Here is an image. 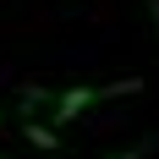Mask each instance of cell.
I'll return each instance as SVG.
<instances>
[{"mask_svg":"<svg viewBox=\"0 0 159 159\" xmlns=\"http://www.w3.org/2000/svg\"><path fill=\"white\" fill-rule=\"evenodd\" d=\"M143 88V77H126V82H110V88H88V82H77V88H61L55 93V126H66V121H77L82 110H93L99 99H110V93H137Z\"/></svg>","mask_w":159,"mask_h":159,"instance_id":"obj_1","label":"cell"},{"mask_svg":"<svg viewBox=\"0 0 159 159\" xmlns=\"http://www.w3.org/2000/svg\"><path fill=\"white\" fill-rule=\"evenodd\" d=\"M22 137H28L33 148H44V154H55V148H61V132L44 126V121H28V126H22Z\"/></svg>","mask_w":159,"mask_h":159,"instance_id":"obj_2","label":"cell"},{"mask_svg":"<svg viewBox=\"0 0 159 159\" xmlns=\"http://www.w3.org/2000/svg\"><path fill=\"white\" fill-rule=\"evenodd\" d=\"M148 148H154V143H132V148H121V154H104V159H143Z\"/></svg>","mask_w":159,"mask_h":159,"instance_id":"obj_3","label":"cell"},{"mask_svg":"<svg viewBox=\"0 0 159 159\" xmlns=\"http://www.w3.org/2000/svg\"><path fill=\"white\" fill-rule=\"evenodd\" d=\"M148 11H154V33H159V0H148Z\"/></svg>","mask_w":159,"mask_h":159,"instance_id":"obj_4","label":"cell"},{"mask_svg":"<svg viewBox=\"0 0 159 159\" xmlns=\"http://www.w3.org/2000/svg\"><path fill=\"white\" fill-rule=\"evenodd\" d=\"M0 126H6V115H0Z\"/></svg>","mask_w":159,"mask_h":159,"instance_id":"obj_5","label":"cell"},{"mask_svg":"<svg viewBox=\"0 0 159 159\" xmlns=\"http://www.w3.org/2000/svg\"><path fill=\"white\" fill-rule=\"evenodd\" d=\"M0 159H6V154H0Z\"/></svg>","mask_w":159,"mask_h":159,"instance_id":"obj_6","label":"cell"}]
</instances>
